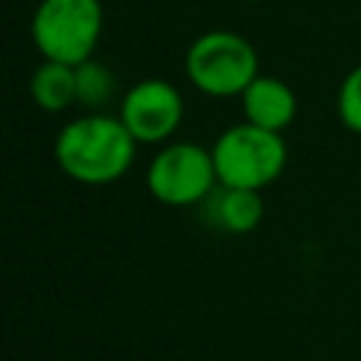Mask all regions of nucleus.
Instances as JSON below:
<instances>
[{"instance_id": "obj_9", "label": "nucleus", "mask_w": 361, "mask_h": 361, "mask_svg": "<svg viewBox=\"0 0 361 361\" xmlns=\"http://www.w3.org/2000/svg\"><path fill=\"white\" fill-rule=\"evenodd\" d=\"M31 96L42 110L59 113L76 102V65L45 59L31 76Z\"/></svg>"}, {"instance_id": "obj_11", "label": "nucleus", "mask_w": 361, "mask_h": 361, "mask_svg": "<svg viewBox=\"0 0 361 361\" xmlns=\"http://www.w3.org/2000/svg\"><path fill=\"white\" fill-rule=\"evenodd\" d=\"M338 116L347 130L361 133V65L353 68L338 87Z\"/></svg>"}, {"instance_id": "obj_6", "label": "nucleus", "mask_w": 361, "mask_h": 361, "mask_svg": "<svg viewBox=\"0 0 361 361\" xmlns=\"http://www.w3.org/2000/svg\"><path fill=\"white\" fill-rule=\"evenodd\" d=\"M118 118L127 124L135 141L158 144L178 130L183 118V102H180V93L169 82L144 79L127 90Z\"/></svg>"}, {"instance_id": "obj_8", "label": "nucleus", "mask_w": 361, "mask_h": 361, "mask_svg": "<svg viewBox=\"0 0 361 361\" xmlns=\"http://www.w3.org/2000/svg\"><path fill=\"white\" fill-rule=\"evenodd\" d=\"M212 197V195H209ZM262 197L259 189H240V186H223L212 200H209V217L231 231V234H245L259 226L262 220Z\"/></svg>"}, {"instance_id": "obj_7", "label": "nucleus", "mask_w": 361, "mask_h": 361, "mask_svg": "<svg viewBox=\"0 0 361 361\" xmlns=\"http://www.w3.org/2000/svg\"><path fill=\"white\" fill-rule=\"evenodd\" d=\"M243 113L251 124L282 133L296 116V96L282 79L257 76L243 90Z\"/></svg>"}, {"instance_id": "obj_10", "label": "nucleus", "mask_w": 361, "mask_h": 361, "mask_svg": "<svg viewBox=\"0 0 361 361\" xmlns=\"http://www.w3.org/2000/svg\"><path fill=\"white\" fill-rule=\"evenodd\" d=\"M113 87H116L113 73L102 62L85 59L82 65H76V102L87 107H102L110 99Z\"/></svg>"}, {"instance_id": "obj_3", "label": "nucleus", "mask_w": 361, "mask_h": 361, "mask_svg": "<svg viewBox=\"0 0 361 361\" xmlns=\"http://www.w3.org/2000/svg\"><path fill=\"white\" fill-rule=\"evenodd\" d=\"M254 45L234 31H209L186 51L189 82L209 96H243L259 76Z\"/></svg>"}, {"instance_id": "obj_2", "label": "nucleus", "mask_w": 361, "mask_h": 361, "mask_svg": "<svg viewBox=\"0 0 361 361\" xmlns=\"http://www.w3.org/2000/svg\"><path fill=\"white\" fill-rule=\"evenodd\" d=\"M212 158L220 186L262 189L285 169L288 149L279 133L245 121L226 130L214 141Z\"/></svg>"}, {"instance_id": "obj_1", "label": "nucleus", "mask_w": 361, "mask_h": 361, "mask_svg": "<svg viewBox=\"0 0 361 361\" xmlns=\"http://www.w3.org/2000/svg\"><path fill=\"white\" fill-rule=\"evenodd\" d=\"M54 155L68 178L99 186L118 180L130 169L135 158V138L121 118L90 113L62 127Z\"/></svg>"}, {"instance_id": "obj_4", "label": "nucleus", "mask_w": 361, "mask_h": 361, "mask_svg": "<svg viewBox=\"0 0 361 361\" xmlns=\"http://www.w3.org/2000/svg\"><path fill=\"white\" fill-rule=\"evenodd\" d=\"M102 34L99 0H42L31 20V37L45 59L82 65Z\"/></svg>"}, {"instance_id": "obj_5", "label": "nucleus", "mask_w": 361, "mask_h": 361, "mask_svg": "<svg viewBox=\"0 0 361 361\" xmlns=\"http://www.w3.org/2000/svg\"><path fill=\"white\" fill-rule=\"evenodd\" d=\"M214 183L220 180L212 152L192 141L164 147L147 169V189L166 206L200 203L214 192Z\"/></svg>"}]
</instances>
